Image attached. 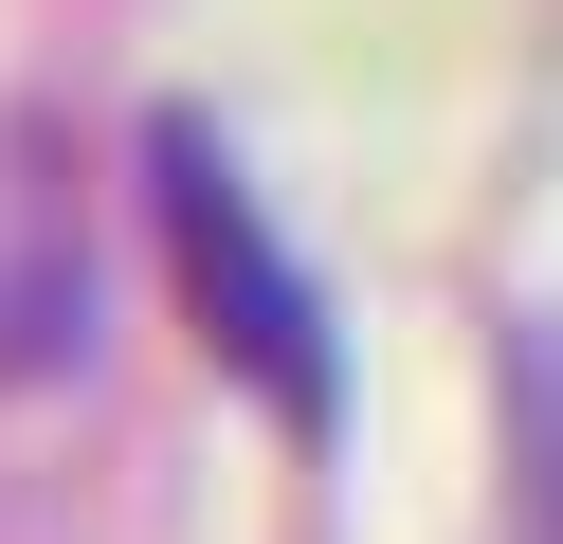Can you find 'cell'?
<instances>
[{
	"mask_svg": "<svg viewBox=\"0 0 563 544\" xmlns=\"http://www.w3.org/2000/svg\"><path fill=\"white\" fill-rule=\"evenodd\" d=\"M146 200H164V254H183L200 345H219L236 381H273L291 418H328V326H309V273L273 254V218H255V181L219 164V127H164V145H146Z\"/></svg>",
	"mask_w": 563,
	"mask_h": 544,
	"instance_id": "1",
	"label": "cell"
}]
</instances>
